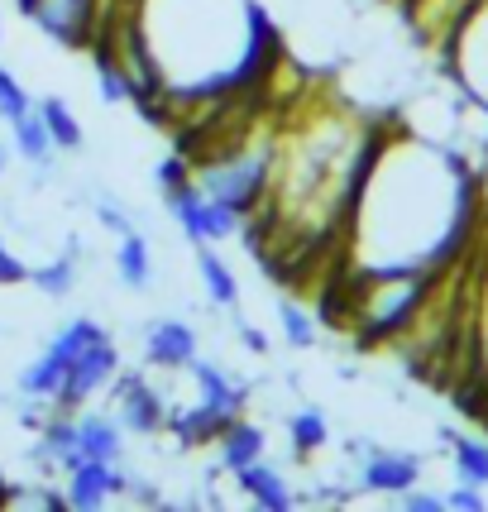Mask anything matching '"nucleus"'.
<instances>
[{
	"instance_id": "obj_1",
	"label": "nucleus",
	"mask_w": 488,
	"mask_h": 512,
	"mask_svg": "<svg viewBox=\"0 0 488 512\" xmlns=\"http://www.w3.org/2000/svg\"><path fill=\"white\" fill-rule=\"evenodd\" d=\"M484 187L465 158L436 139L383 130L345 216L350 273L450 268L479 235Z\"/></svg>"
},
{
	"instance_id": "obj_2",
	"label": "nucleus",
	"mask_w": 488,
	"mask_h": 512,
	"mask_svg": "<svg viewBox=\"0 0 488 512\" xmlns=\"http://www.w3.org/2000/svg\"><path fill=\"white\" fill-rule=\"evenodd\" d=\"M173 111L235 101L273 77V29L254 0H130Z\"/></svg>"
},
{
	"instance_id": "obj_3",
	"label": "nucleus",
	"mask_w": 488,
	"mask_h": 512,
	"mask_svg": "<svg viewBox=\"0 0 488 512\" xmlns=\"http://www.w3.org/2000/svg\"><path fill=\"white\" fill-rule=\"evenodd\" d=\"M273 154H278V134H225L221 149L192 158V178L211 201H221L230 211H240L244 221L259 216L273 187Z\"/></svg>"
},
{
	"instance_id": "obj_4",
	"label": "nucleus",
	"mask_w": 488,
	"mask_h": 512,
	"mask_svg": "<svg viewBox=\"0 0 488 512\" xmlns=\"http://www.w3.org/2000/svg\"><path fill=\"white\" fill-rule=\"evenodd\" d=\"M101 335H106V326L91 321V316L63 321V326L53 331V340L20 369V398L34 402V407H53V402H58V388H63V379H67V364L82 355L91 340H101Z\"/></svg>"
},
{
	"instance_id": "obj_5",
	"label": "nucleus",
	"mask_w": 488,
	"mask_h": 512,
	"mask_svg": "<svg viewBox=\"0 0 488 512\" xmlns=\"http://www.w3.org/2000/svg\"><path fill=\"white\" fill-rule=\"evenodd\" d=\"M450 77L469 96L474 111L488 115V0H469L450 20Z\"/></svg>"
},
{
	"instance_id": "obj_6",
	"label": "nucleus",
	"mask_w": 488,
	"mask_h": 512,
	"mask_svg": "<svg viewBox=\"0 0 488 512\" xmlns=\"http://www.w3.org/2000/svg\"><path fill=\"white\" fill-rule=\"evenodd\" d=\"M163 206H168V216L178 221V230L192 240V245H221V240H235V235L244 230L240 211H230V206H221V201H211L197 187V178L173 187V192H163Z\"/></svg>"
},
{
	"instance_id": "obj_7",
	"label": "nucleus",
	"mask_w": 488,
	"mask_h": 512,
	"mask_svg": "<svg viewBox=\"0 0 488 512\" xmlns=\"http://www.w3.org/2000/svg\"><path fill=\"white\" fill-rule=\"evenodd\" d=\"M29 20L39 24L53 44L91 48L101 24H106V0H34Z\"/></svg>"
},
{
	"instance_id": "obj_8",
	"label": "nucleus",
	"mask_w": 488,
	"mask_h": 512,
	"mask_svg": "<svg viewBox=\"0 0 488 512\" xmlns=\"http://www.w3.org/2000/svg\"><path fill=\"white\" fill-rule=\"evenodd\" d=\"M120 374V350H115V340H111V331L101 335V340H91L82 355L67 364V379H63V388H58V412H77L82 402H91L101 388H111V379Z\"/></svg>"
},
{
	"instance_id": "obj_9",
	"label": "nucleus",
	"mask_w": 488,
	"mask_h": 512,
	"mask_svg": "<svg viewBox=\"0 0 488 512\" xmlns=\"http://www.w3.org/2000/svg\"><path fill=\"white\" fill-rule=\"evenodd\" d=\"M111 398H115V417L120 426L130 431V436H158V431H168V398H163V388L144 379V374H115L111 379Z\"/></svg>"
},
{
	"instance_id": "obj_10",
	"label": "nucleus",
	"mask_w": 488,
	"mask_h": 512,
	"mask_svg": "<svg viewBox=\"0 0 488 512\" xmlns=\"http://www.w3.org/2000/svg\"><path fill=\"white\" fill-rule=\"evenodd\" d=\"M63 493H67V508L77 512H96L106 508L111 498L120 493H130V479H125V469L111 465V460H72L63 469Z\"/></svg>"
},
{
	"instance_id": "obj_11",
	"label": "nucleus",
	"mask_w": 488,
	"mask_h": 512,
	"mask_svg": "<svg viewBox=\"0 0 488 512\" xmlns=\"http://www.w3.org/2000/svg\"><path fill=\"white\" fill-rule=\"evenodd\" d=\"M201 355L197 326L182 316H158L144 326V364L149 369H187Z\"/></svg>"
},
{
	"instance_id": "obj_12",
	"label": "nucleus",
	"mask_w": 488,
	"mask_h": 512,
	"mask_svg": "<svg viewBox=\"0 0 488 512\" xmlns=\"http://www.w3.org/2000/svg\"><path fill=\"white\" fill-rule=\"evenodd\" d=\"M412 484H422V455H412V450H369L359 460V489L364 493L402 498Z\"/></svg>"
},
{
	"instance_id": "obj_13",
	"label": "nucleus",
	"mask_w": 488,
	"mask_h": 512,
	"mask_svg": "<svg viewBox=\"0 0 488 512\" xmlns=\"http://www.w3.org/2000/svg\"><path fill=\"white\" fill-rule=\"evenodd\" d=\"M125 426L115 412H77V455L125 465Z\"/></svg>"
},
{
	"instance_id": "obj_14",
	"label": "nucleus",
	"mask_w": 488,
	"mask_h": 512,
	"mask_svg": "<svg viewBox=\"0 0 488 512\" xmlns=\"http://www.w3.org/2000/svg\"><path fill=\"white\" fill-rule=\"evenodd\" d=\"M187 374H192V383H197V402L221 407V412H230V417H244V407H249V383L230 379L221 364H211V359H201V355L187 364Z\"/></svg>"
},
{
	"instance_id": "obj_15",
	"label": "nucleus",
	"mask_w": 488,
	"mask_h": 512,
	"mask_svg": "<svg viewBox=\"0 0 488 512\" xmlns=\"http://www.w3.org/2000/svg\"><path fill=\"white\" fill-rule=\"evenodd\" d=\"M235 484L240 493L264 512H288L292 508V484L283 479V469H273L268 460H254V465L235 469Z\"/></svg>"
},
{
	"instance_id": "obj_16",
	"label": "nucleus",
	"mask_w": 488,
	"mask_h": 512,
	"mask_svg": "<svg viewBox=\"0 0 488 512\" xmlns=\"http://www.w3.org/2000/svg\"><path fill=\"white\" fill-rule=\"evenodd\" d=\"M235 422L230 412L221 407H206V402H192V407H178V412H168V431L178 436V446H216V436H221L225 426Z\"/></svg>"
},
{
	"instance_id": "obj_17",
	"label": "nucleus",
	"mask_w": 488,
	"mask_h": 512,
	"mask_svg": "<svg viewBox=\"0 0 488 512\" xmlns=\"http://www.w3.org/2000/svg\"><path fill=\"white\" fill-rule=\"evenodd\" d=\"M10 144H15V154L24 158V163H34L39 173H53V134H48V125H44V115H39V106H29L24 115H15L10 120Z\"/></svg>"
},
{
	"instance_id": "obj_18",
	"label": "nucleus",
	"mask_w": 488,
	"mask_h": 512,
	"mask_svg": "<svg viewBox=\"0 0 488 512\" xmlns=\"http://www.w3.org/2000/svg\"><path fill=\"white\" fill-rule=\"evenodd\" d=\"M216 450H221V469H230V474H235V469L254 465V460H264V455H268V436L254 422L235 417V422H230L221 436H216Z\"/></svg>"
},
{
	"instance_id": "obj_19",
	"label": "nucleus",
	"mask_w": 488,
	"mask_h": 512,
	"mask_svg": "<svg viewBox=\"0 0 488 512\" xmlns=\"http://www.w3.org/2000/svg\"><path fill=\"white\" fill-rule=\"evenodd\" d=\"M197 273H201L206 297H211V307H221V312H240V278H235V268L225 264L211 245H197Z\"/></svg>"
},
{
	"instance_id": "obj_20",
	"label": "nucleus",
	"mask_w": 488,
	"mask_h": 512,
	"mask_svg": "<svg viewBox=\"0 0 488 512\" xmlns=\"http://www.w3.org/2000/svg\"><path fill=\"white\" fill-rule=\"evenodd\" d=\"M115 278L130 292H144L154 283V249H149V240L139 230H125L115 240Z\"/></svg>"
},
{
	"instance_id": "obj_21",
	"label": "nucleus",
	"mask_w": 488,
	"mask_h": 512,
	"mask_svg": "<svg viewBox=\"0 0 488 512\" xmlns=\"http://www.w3.org/2000/svg\"><path fill=\"white\" fill-rule=\"evenodd\" d=\"M77 259H82V245H77V235H72L58 259H48V264L29 268V283L44 292V297H67V292L77 288Z\"/></svg>"
},
{
	"instance_id": "obj_22",
	"label": "nucleus",
	"mask_w": 488,
	"mask_h": 512,
	"mask_svg": "<svg viewBox=\"0 0 488 512\" xmlns=\"http://www.w3.org/2000/svg\"><path fill=\"white\" fill-rule=\"evenodd\" d=\"M445 441H450L455 479H460V484H474V489H488V441H479V436H455V431H445Z\"/></svg>"
},
{
	"instance_id": "obj_23",
	"label": "nucleus",
	"mask_w": 488,
	"mask_h": 512,
	"mask_svg": "<svg viewBox=\"0 0 488 512\" xmlns=\"http://www.w3.org/2000/svg\"><path fill=\"white\" fill-rule=\"evenodd\" d=\"M39 115H44V125H48V134H53V149H58V154H77V149L87 144V134H82V125H77V115H72L67 101L44 96V101H39Z\"/></svg>"
},
{
	"instance_id": "obj_24",
	"label": "nucleus",
	"mask_w": 488,
	"mask_h": 512,
	"mask_svg": "<svg viewBox=\"0 0 488 512\" xmlns=\"http://www.w3.org/2000/svg\"><path fill=\"white\" fill-rule=\"evenodd\" d=\"M288 436H292V450L307 460V455L331 446V422H326L321 407H302V412H292L288 417Z\"/></svg>"
},
{
	"instance_id": "obj_25",
	"label": "nucleus",
	"mask_w": 488,
	"mask_h": 512,
	"mask_svg": "<svg viewBox=\"0 0 488 512\" xmlns=\"http://www.w3.org/2000/svg\"><path fill=\"white\" fill-rule=\"evenodd\" d=\"M96 48V82H101V101L106 106H125V101H134V87L130 77H125V67H120V58H115L106 44H91Z\"/></svg>"
},
{
	"instance_id": "obj_26",
	"label": "nucleus",
	"mask_w": 488,
	"mask_h": 512,
	"mask_svg": "<svg viewBox=\"0 0 488 512\" xmlns=\"http://www.w3.org/2000/svg\"><path fill=\"white\" fill-rule=\"evenodd\" d=\"M278 326H283V340H288L292 350H311L316 345V316L302 302H283L278 307Z\"/></svg>"
},
{
	"instance_id": "obj_27",
	"label": "nucleus",
	"mask_w": 488,
	"mask_h": 512,
	"mask_svg": "<svg viewBox=\"0 0 488 512\" xmlns=\"http://www.w3.org/2000/svg\"><path fill=\"white\" fill-rule=\"evenodd\" d=\"M29 106H34V101H29V91L20 87V77H15L10 67H0V120L10 125V120H15V115H24Z\"/></svg>"
},
{
	"instance_id": "obj_28",
	"label": "nucleus",
	"mask_w": 488,
	"mask_h": 512,
	"mask_svg": "<svg viewBox=\"0 0 488 512\" xmlns=\"http://www.w3.org/2000/svg\"><path fill=\"white\" fill-rule=\"evenodd\" d=\"M154 182H158V192H173V187H182V182H192V158H187V154H168L154 168Z\"/></svg>"
},
{
	"instance_id": "obj_29",
	"label": "nucleus",
	"mask_w": 488,
	"mask_h": 512,
	"mask_svg": "<svg viewBox=\"0 0 488 512\" xmlns=\"http://www.w3.org/2000/svg\"><path fill=\"white\" fill-rule=\"evenodd\" d=\"M474 350H479V369L488 374V264L479 283V307H474Z\"/></svg>"
},
{
	"instance_id": "obj_30",
	"label": "nucleus",
	"mask_w": 488,
	"mask_h": 512,
	"mask_svg": "<svg viewBox=\"0 0 488 512\" xmlns=\"http://www.w3.org/2000/svg\"><path fill=\"white\" fill-rule=\"evenodd\" d=\"M96 221L106 225V230H111L115 240H120V235H125V230H134L130 211H125V206H120V201H111V197H101V201H96Z\"/></svg>"
},
{
	"instance_id": "obj_31",
	"label": "nucleus",
	"mask_w": 488,
	"mask_h": 512,
	"mask_svg": "<svg viewBox=\"0 0 488 512\" xmlns=\"http://www.w3.org/2000/svg\"><path fill=\"white\" fill-rule=\"evenodd\" d=\"M445 508H455V512H484V489H474V484H460L455 479V489L445 493Z\"/></svg>"
},
{
	"instance_id": "obj_32",
	"label": "nucleus",
	"mask_w": 488,
	"mask_h": 512,
	"mask_svg": "<svg viewBox=\"0 0 488 512\" xmlns=\"http://www.w3.org/2000/svg\"><path fill=\"white\" fill-rule=\"evenodd\" d=\"M15 283H29V268H24V259L15 249L0 240V288H15Z\"/></svg>"
},
{
	"instance_id": "obj_33",
	"label": "nucleus",
	"mask_w": 488,
	"mask_h": 512,
	"mask_svg": "<svg viewBox=\"0 0 488 512\" xmlns=\"http://www.w3.org/2000/svg\"><path fill=\"white\" fill-rule=\"evenodd\" d=\"M398 503L407 512H445V493H431V489H417V484H412V489L402 493Z\"/></svg>"
},
{
	"instance_id": "obj_34",
	"label": "nucleus",
	"mask_w": 488,
	"mask_h": 512,
	"mask_svg": "<svg viewBox=\"0 0 488 512\" xmlns=\"http://www.w3.org/2000/svg\"><path fill=\"white\" fill-rule=\"evenodd\" d=\"M240 340L249 345V350H254V355H268V335L254 331V326H244V321H240Z\"/></svg>"
},
{
	"instance_id": "obj_35",
	"label": "nucleus",
	"mask_w": 488,
	"mask_h": 512,
	"mask_svg": "<svg viewBox=\"0 0 488 512\" xmlns=\"http://www.w3.org/2000/svg\"><path fill=\"white\" fill-rule=\"evenodd\" d=\"M5 168H10V154H5V144H0V178H5Z\"/></svg>"
},
{
	"instance_id": "obj_36",
	"label": "nucleus",
	"mask_w": 488,
	"mask_h": 512,
	"mask_svg": "<svg viewBox=\"0 0 488 512\" xmlns=\"http://www.w3.org/2000/svg\"><path fill=\"white\" fill-rule=\"evenodd\" d=\"M15 5H20V10H24V15H29V10H34V0H15Z\"/></svg>"
}]
</instances>
